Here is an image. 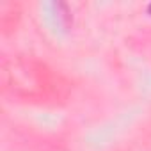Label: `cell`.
<instances>
[{
  "mask_svg": "<svg viewBox=\"0 0 151 151\" xmlns=\"http://www.w3.org/2000/svg\"><path fill=\"white\" fill-rule=\"evenodd\" d=\"M149 13H151V6H149Z\"/></svg>",
  "mask_w": 151,
  "mask_h": 151,
  "instance_id": "6da1fadb",
  "label": "cell"
}]
</instances>
